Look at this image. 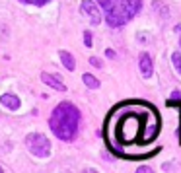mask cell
I'll use <instances>...</instances> for the list:
<instances>
[{"mask_svg": "<svg viewBox=\"0 0 181 173\" xmlns=\"http://www.w3.org/2000/svg\"><path fill=\"white\" fill-rule=\"evenodd\" d=\"M78 124H80V111H78L76 105H72L68 101L58 103L51 115V119H49L51 130L55 132L57 138L65 140V142H70L74 136H76Z\"/></svg>", "mask_w": 181, "mask_h": 173, "instance_id": "1", "label": "cell"}, {"mask_svg": "<svg viewBox=\"0 0 181 173\" xmlns=\"http://www.w3.org/2000/svg\"><path fill=\"white\" fill-rule=\"evenodd\" d=\"M98 2L105 10V20L111 27L129 23L142 6V0H98Z\"/></svg>", "mask_w": 181, "mask_h": 173, "instance_id": "2", "label": "cell"}, {"mask_svg": "<svg viewBox=\"0 0 181 173\" xmlns=\"http://www.w3.org/2000/svg\"><path fill=\"white\" fill-rule=\"evenodd\" d=\"M25 146L29 148V152L33 156H37V158H47L49 156V152H51V142H49V138L43 134H28V138H25Z\"/></svg>", "mask_w": 181, "mask_h": 173, "instance_id": "3", "label": "cell"}, {"mask_svg": "<svg viewBox=\"0 0 181 173\" xmlns=\"http://www.w3.org/2000/svg\"><path fill=\"white\" fill-rule=\"evenodd\" d=\"M82 12L86 14V16H90V20H92V23L94 25H98L99 22H102V14H99V8L95 6V4L92 2V0H82Z\"/></svg>", "mask_w": 181, "mask_h": 173, "instance_id": "4", "label": "cell"}, {"mask_svg": "<svg viewBox=\"0 0 181 173\" xmlns=\"http://www.w3.org/2000/svg\"><path fill=\"white\" fill-rule=\"evenodd\" d=\"M138 66H140L142 78H152L154 66H152V59H150L148 53H140V56H138Z\"/></svg>", "mask_w": 181, "mask_h": 173, "instance_id": "5", "label": "cell"}, {"mask_svg": "<svg viewBox=\"0 0 181 173\" xmlns=\"http://www.w3.org/2000/svg\"><path fill=\"white\" fill-rule=\"evenodd\" d=\"M41 80H43V84L55 88V90H58V92H66V86L62 84L61 78L55 76V74H47V72H43V74H41Z\"/></svg>", "mask_w": 181, "mask_h": 173, "instance_id": "6", "label": "cell"}, {"mask_svg": "<svg viewBox=\"0 0 181 173\" xmlns=\"http://www.w3.org/2000/svg\"><path fill=\"white\" fill-rule=\"evenodd\" d=\"M0 103H2L4 107L8 109H18L20 107V99L14 96V93H4L2 97H0Z\"/></svg>", "mask_w": 181, "mask_h": 173, "instance_id": "7", "label": "cell"}, {"mask_svg": "<svg viewBox=\"0 0 181 173\" xmlns=\"http://www.w3.org/2000/svg\"><path fill=\"white\" fill-rule=\"evenodd\" d=\"M58 56H61V60H62V64H65L68 70H74L76 68V62H74V56L70 53H66V51H61L58 53Z\"/></svg>", "mask_w": 181, "mask_h": 173, "instance_id": "8", "label": "cell"}, {"mask_svg": "<svg viewBox=\"0 0 181 173\" xmlns=\"http://www.w3.org/2000/svg\"><path fill=\"white\" fill-rule=\"evenodd\" d=\"M82 80H84V84H86L90 90H98V88H99V80L95 76H92V74H84Z\"/></svg>", "mask_w": 181, "mask_h": 173, "instance_id": "9", "label": "cell"}, {"mask_svg": "<svg viewBox=\"0 0 181 173\" xmlns=\"http://www.w3.org/2000/svg\"><path fill=\"white\" fill-rule=\"evenodd\" d=\"M172 62H173V66L177 68V72L181 74V53H173L172 55Z\"/></svg>", "mask_w": 181, "mask_h": 173, "instance_id": "10", "label": "cell"}, {"mask_svg": "<svg viewBox=\"0 0 181 173\" xmlns=\"http://www.w3.org/2000/svg\"><path fill=\"white\" fill-rule=\"evenodd\" d=\"M20 2H24V4H33V6H43V4H47L49 0H20Z\"/></svg>", "mask_w": 181, "mask_h": 173, "instance_id": "11", "label": "cell"}, {"mask_svg": "<svg viewBox=\"0 0 181 173\" xmlns=\"http://www.w3.org/2000/svg\"><path fill=\"white\" fill-rule=\"evenodd\" d=\"M84 43H86V47H92V33L90 31L84 33Z\"/></svg>", "mask_w": 181, "mask_h": 173, "instance_id": "12", "label": "cell"}, {"mask_svg": "<svg viewBox=\"0 0 181 173\" xmlns=\"http://www.w3.org/2000/svg\"><path fill=\"white\" fill-rule=\"evenodd\" d=\"M90 64H94V66H98V68H102V66H103V64H102V60L95 59V56H92V59H90Z\"/></svg>", "mask_w": 181, "mask_h": 173, "instance_id": "13", "label": "cell"}, {"mask_svg": "<svg viewBox=\"0 0 181 173\" xmlns=\"http://www.w3.org/2000/svg\"><path fill=\"white\" fill-rule=\"evenodd\" d=\"M150 167H138V173H150Z\"/></svg>", "mask_w": 181, "mask_h": 173, "instance_id": "14", "label": "cell"}, {"mask_svg": "<svg viewBox=\"0 0 181 173\" xmlns=\"http://www.w3.org/2000/svg\"><path fill=\"white\" fill-rule=\"evenodd\" d=\"M172 99H181V92H173L172 93Z\"/></svg>", "mask_w": 181, "mask_h": 173, "instance_id": "15", "label": "cell"}, {"mask_svg": "<svg viewBox=\"0 0 181 173\" xmlns=\"http://www.w3.org/2000/svg\"><path fill=\"white\" fill-rule=\"evenodd\" d=\"M105 55H107V56H109V59H113V56H115V53H113V51H109V49H107V51H105Z\"/></svg>", "mask_w": 181, "mask_h": 173, "instance_id": "16", "label": "cell"}, {"mask_svg": "<svg viewBox=\"0 0 181 173\" xmlns=\"http://www.w3.org/2000/svg\"><path fill=\"white\" fill-rule=\"evenodd\" d=\"M179 47H181V39H179Z\"/></svg>", "mask_w": 181, "mask_h": 173, "instance_id": "17", "label": "cell"}, {"mask_svg": "<svg viewBox=\"0 0 181 173\" xmlns=\"http://www.w3.org/2000/svg\"><path fill=\"white\" fill-rule=\"evenodd\" d=\"M0 171H2V167H0Z\"/></svg>", "mask_w": 181, "mask_h": 173, "instance_id": "18", "label": "cell"}]
</instances>
